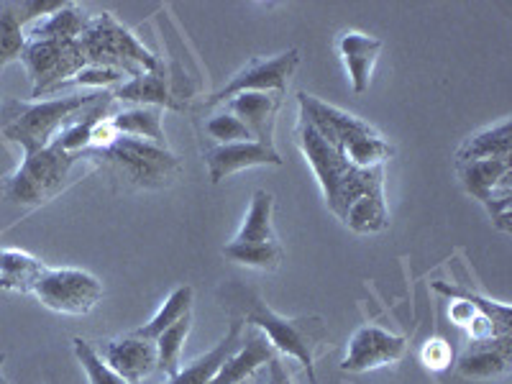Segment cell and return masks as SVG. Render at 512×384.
I'll return each instance as SVG.
<instances>
[{
	"instance_id": "cell-15",
	"label": "cell",
	"mask_w": 512,
	"mask_h": 384,
	"mask_svg": "<svg viewBox=\"0 0 512 384\" xmlns=\"http://www.w3.org/2000/svg\"><path fill=\"white\" fill-rule=\"evenodd\" d=\"M280 108V93H241L228 100V113H233V116L249 128V134L254 136V141L269 146H274V118H277Z\"/></svg>"
},
{
	"instance_id": "cell-29",
	"label": "cell",
	"mask_w": 512,
	"mask_h": 384,
	"mask_svg": "<svg viewBox=\"0 0 512 384\" xmlns=\"http://www.w3.org/2000/svg\"><path fill=\"white\" fill-rule=\"evenodd\" d=\"M72 344H75V356L82 364V369H85V374H88L90 384H128L126 379L118 377V374L100 359V354L95 351L93 344L82 341V338H75Z\"/></svg>"
},
{
	"instance_id": "cell-33",
	"label": "cell",
	"mask_w": 512,
	"mask_h": 384,
	"mask_svg": "<svg viewBox=\"0 0 512 384\" xmlns=\"http://www.w3.org/2000/svg\"><path fill=\"white\" fill-rule=\"evenodd\" d=\"M420 359H423V364L428 369L441 372V369H448V364L454 359V351H451V346H448L443 338H431V341L423 346V351H420Z\"/></svg>"
},
{
	"instance_id": "cell-24",
	"label": "cell",
	"mask_w": 512,
	"mask_h": 384,
	"mask_svg": "<svg viewBox=\"0 0 512 384\" xmlns=\"http://www.w3.org/2000/svg\"><path fill=\"white\" fill-rule=\"evenodd\" d=\"M272 213H274V195L267 190H256L251 195L249 213H246L244 223H241L239 233H236V244H274V228H272Z\"/></svg>"
},
{
	"instance_id": "cell-35",
	"label": "cell",
	"mask_w": 512,
	"mask_h": 384,
	"mask_svg": "<svg viewBox=\"0 0 512 384\" xmlns=\"http://www.w3.org/2000/svg\"><path fill=\"white\" fill-rule=\"evenodd\" d=\"M3 361H6V354H0V367H3Z\"/></svg>"
},
{
	"instance_id": "cell-28",
	"label": "cell",
	"mask_w": 512,
	"mask_h": 384,
	"mask_svg": "<svg viewBox=\"0 0 512 384\" xmlns=\"http://www.w3.org/2000/svg\"><path fill=\"white\" fill-rule=\"evenodd\" d=\"M26 49V34L13 3H0V70L21 59Z\"/></svg>"
},
{
	"instance_id": "cell-3",
	"label": "cell",
	"mask_w": 512,
	"mask_h": 384,
	"mask_svg": "<svg viewBox=\"0 0 512 384\" xmlns=\"http://www.w3.org/2000/svg\"><path fill=\"white\" fill-rule=\"evenodd\" d=\"M233 290H236L239 308L246 315V323L259 328L269 338V344L274 346V351H282V354L300 361L308 369L310 384H318L313 367L315 346H318L320 338L326 336L323 323L318 318H285V315H277L272 308H267V303H262L259 297L251 295L241 285H233Z\"/></svg>"
},
{
	"instance_id": "cell-30",
	"label": "cell",
	"mask_w": 512,
	"mask_h": 384,
	"mask_svg": "<svg viewBox=\"0 0 512 384\" xmlns=\"http://www.w3.org/2000/svg\"><path fill=\"white\" fill-rule=\"evenodd\" d=\"M205 131H208L210 139L218 141V144L254 141V136L249 134V128H246L244 123L239 121V118L233 116V113H228V111H223V113H218V116L210 118V121L205 123Z\"/></svg>"
},
{
	"instance_id": "cell-1",
	"label": "cell",
	"mask_w": 512,
	"mask_h": 384,
	"mask_svg": "<svg viewBox=\"0 0 512 384\" xmlns=\"http://www.w3.org/2000/svg\"><path fill=\"white\" fill-rule=\"evenodd\" d=\"M297 141L305 159L320 182L323 198L333 216L354 233L369 236L390 226V213L384 203V172L379 169H356L341 154L320 139L313 128L300 121Z\"/></svg>"
},
{
	"instance_id": "cell-2",
	"label": "cell",
	"mask_w": 512,
	"mask_h": 384,
	"mask_svg": "<svg viewBox=\"0 0 512 384\" xmlns=\"http://www.w3.org/2000/svg\"><path fill=\"white\" fill-rule=\"evenodd\" d=\"M103 95H70V98L41 100V103H21V100H6L0 105V131L8 141L18 144L26 154L47 149L59 136L70 118L88 108L90 103L100 100Z\"/></svg>"
},
{
	"instance_id": "cell-4",
	"label": "cell",
	"mask_w": 512,
	"mask_h": 384,
	"mask_svg": "<svg viewBox=\"0 0 512 384\" xmlns=\"http://www.w3.org/2000/svg\"><path fill=\"white\" fill-rule=\"evenodd\" d=\"M77 44L85 54V62L108 67L121 75L136 77L141 72L162 70L159 59L131 31L123 29L111 13L90 16L88 29L77 39Z\"/></svg>"
},
{
	"instance_id": "cell-11",
	"label": "cell",
	"mask_w": 512,
	"mask_h": 384,
	"mask_svg": "<svg viewBox=\"0 0 512 384\" xmlns=\"http://www.w3.org/2000/svg\"><path fill=\"white\" fill-rule=\"evenodd\" d=\"M408 349V341L395 333L384 331L379 326H361L354 336L349 338V349H346L344 372H369V369L387 367L402 359Z\"/></svg>"
},
{
	"instance_id": "cell-21",
	"label": "cell",
	"mask_w": 512,
	"mask_h": 384,
	"mask_svg": "<svg viewBox=\"0 0 512 384\" xmlns=\"http://www.w3.org/2000/svg\"><path fill=\"white\" fill-rule=\"evenodd\" d=\"M510 141L512 128L510 118L500 121L497 126H489L479 134L469 136L464 144L459 146L456 159L461 162H482V159H510Z\"/></svg>"
},
{
	"instance_id": "cell-14",
	"label": "cell",
	"mask_w": 512,
	"mask_h": 384,
	"mask_svg": "<svg viewBox=\"0 0 512 384\" xmlns=\"http://www.w3.org/2000/svg\"><path fill=\"white\" fill-rule=\"evenodd\" d=\"M277 356L274 346L269 344V338L264 336L259 328L249 326L241 346L223 361V367L218 374L210 379V384H241L246 379L254 377L262 367H267L269 361Z\"/></svg>"
},
{
	"instance_id": "cell-9",
	"label": "cell",
	"mask_w": 512,
	"mask_h": 384,
	"mask_svg": "<svg viewBox=\"0 0 512 384\" xmlns=\"http://www.w3.org/2000/svg\"><path fill=\"white\" fill-rule=\"evenodd\" d=\"M459 177L466 192L487 205L492 223L500 231H510V159H482V162H461Z\"/></svg>"
},
{
	"instance_id": "cell-25",
	"label": "cell",
	"mask_w": 512,
	"mask_h": 384,
	"mask_svg": "<svg viewBox=\"0 0 512 384\" xmlns=\"http://www.w3.org/2000/svg\"><path fill=\"white\" fill-rule=\"evenodd\" d=\"M190 308H192V287L190 285L177 287V290L164 300V305L157 310V315H154L149 323H144L141 328H136L134 336L146 338V341H157L167 328L175 326L177 320L190 315Z\"/></svg>"
},
{
	"instance_id": "cell-36",
	"label": "cell",
	"mask_w": 512,
	"mask_h": 384,
	"mask_svg": "<svg viewBox=\"0 0 512 384\" xmlns=\"http://www.w3.org/2000/svg\"><path fill=\"white\" fill-rule=\"evenodd\" d=\"M241 384H254V377H251V379H246V382H241Z\"/></svg>"
},
{
	"instance_id": "cell-8",
	"label": "cell",
	"mask_w": 512,
	"mask_h": 384,
	"mask_svg": "<svg viewBox=\"0 0 512 384\" xmlns=\"http://www.w3.org/2000/svg\"><path fill=\"white\" fill-rule=\"evenodd\" d=\"M72 162H75V154L62 152L57 144H49L41 152L26 154L24 164L18 167L16 177L8 185V195L16 203L29 205L49 200L62 187Z\"/></svg>"
},
{
	"instance_id": "cell-22",
	"label": "cell",
	"mask_w": 512,
	"mask_h": 384,
	"mask_svg": "<svg viewBox=\"0 0 512 384\" xmlns=\"http://www.w3.org/2000/svg\"><path fill=\"white\" fill-rule=\"evenodd\" d=\"M90 24V16L80 11L77 6L67 3L62 11L52 13L49 18H41L36 24L29 26L26 31V41H41V39H54V41H77Z\"/></svg>"
},
{
	"instance_id": "cell-17",
	"label": "cell",
	"mask_w": 512,
	"mask_h": 384,
	"mask_svg": "<svg viewBox=\"0 0 512 384\" xmlns=\"http://www.w3.org/2000/svg\"><path fill=\"white\" fill-rule=\"evenodd\" d=\"M507 369H510V336L477 341V346L459 359V374L464 379H497Z\"/></svg>"
},
{
	"instance_id": "cell-19",
	"label": "cell",
	"mask_w": 512,
	"mask_h": 384,
	"mask_svg": "<svg viewBox=\"0 0 512 384\" xmlns=\"http://www.w3.org/2000/svg\"><path fill=\"white\" fill-rule=\"evenodd\" d=\"M44 269L47 267L26 251L0 249V290L31 295Z\"/></svg>"
},
{
	"instance_id": "cell-10",
	"label": "cell",
	"mask_w": 512,
	"mask_h": 384,
	"mask_svg": "<svg viewBox=\"0 0 512 384\" xmlns=\"http://www.w3.org/2000/svg\"><path fill=\"white\" fill-rule=\"evenodd\" d=\"M297 64H300V49H290V52L280 54L272 59H254L249 67L231 77L228 85H223L213 98L208 100L210 105L228 103L231 98L241 93H280L285 95L287 85H290L292 75H295Z\"/></svg>"
},
{
	"instance_id": "cell-7",
	"label": "cell",
	"mask_w": 512,
	"mask_h": 384,
	"mask_svg": "<svg viewBox=\"0 0 512 384\" xmlns=\"http://www.w3.org/2000/svg\"><path fill=\"white\" fill-rule=\"evenodd\" d=\"M21 62L26 64L31 82H34V98L49 90H59L67 80L77 75L85 67V54H82L77 41H26V49L21 54Z\"/></svg>"
},
{
	"instance_id": "cell-12",
	"label": "cell",
	"mask_w": 512,
	"mask_h": 384,
	"mask_svg": "<svg viewBox=\"0 0 512 384\" xmlns=\"http://www.w3.org/2000/svg\"><path fill=\"white\" fill-rule=\"evenodd\" d=\"M205 167L213 185L226 180L233 172L251 167H282L280 152L259 141H236V144H218L205 152Z\"/></svg>"
},
{
	"instance_id": "cell-26",
	"label": "cell",
	"mask_w": 512,
	"mask_h": 384,
	"mask_svg": "<svg viewBox=\"0 0 512 384\" xmlns=\"http://www.w3.org/2000/svg\"><path fill=\"white\" fill-rule=\"evenodd\" d=\"M223 256L231 259V262L241 264V267L249 269H262V272H274V269L280 267L282 256V246L274 241V244H231L223 246Z\"/></svg>"
},
{
	"instance_id": "cell-20",
	"label": "cell",
	"mask_w": 512,
	"mask_h": 384,
	"mask_svg": "<svg viewBox=\"0 0 512 384\" xmlns=\"http://www.w3.org/2000/svg\"><path fill=\"white\" fill-rule=\"evenodd\" d=\"M113 98H121L126 100V103L152 105V108H162V111L164 108H180V105L175 103V95L169 90V82L162 70L141 72V75L131 77L128 82L118 85Z\"/></svg>"
},
{
	"instance_id": "cell-31",
	"label": "cell",
	"mask_w": 512,
	"mask_h": 384,
	"mask_svg": "<svg viewBox=\"0 0 512 384\" xmlns=\"http://www.w3.org/2000/svg\"><path fill=\"white\" fill-rule=\"evenodd\" d=\"M123 80L121 72L108 70V67H98V64H85L72 80H67L62 88L70 85H90V88H108V85H118Z\"/></svg>"
},
{
	"instance_id": "cell-6",
	"label": "cell",
	"mask_w": 512,
	"mask_h": 384,
	"mask_svg": "<svg viewBox=\"0 0 512 384\" xmlns=\"http://www.w3.org/2000/svg\"><path fill=\"white\" fill-rule=\"evenodd\" d=\"M31 295L62 315H88L103 297V282L85 269H44Z\"/></svg>"
},
{
	"instance_id": "cell-23",
	"label": "cell",
	"mask_w": 512,
	"mask_h": 384,
	"mask_svg": "<svg viewBox=\"0 0 512 384\" xmlns=\"http://www.w3.org/2000/svg\"><path fill=\"white\" fill-rule=\"evenodd\" d=\"M111 126L118 136H131V139L152 141L157 146H167L162 128V108L152 105H136L131 111H123L111 118Z\"/></svg>"
},
{
	"instance_id": "cell-27",
	"label": "cell",
	"mask_w": 512,
	"mask_h": 384,
	"mask_svg": "<svg viewBox=\"0 0 512 384\" xmlns=\"http://www.w3.org/2000/svg\"><path fill=\"white\" fill-rule=\"evenodd\" d=\"M190 328H192V315H185V318L177 320L175 326L167 328V331L154 341V344H157V369L167 374L169 379L180 372L182 344H185V338L190 336Z\"/></svg>"
},
{
	"instance_id": "cell-37",
	"label": "cell",
	"mask_w": 512,
	"mask_h": 384,
	"mask_svg": "<svg viewBox=\"0 0 512 384\" xmlns=\"http://www.w3.org/2000/svg\"><path fill=\"white\" fill-rule=\"evenodd\" d=\"M0 384H8V382H6V379H3V377H0Z\"/></svg>"
},
{
	"instance_id": "cell-34",
	"label": "cell",
	"mask_w": 512,
	"mask_h": 384,
	"mask_svg": "<svg viewBox=\"0 0 512 384\" xmlns=\"http://www.w3.org/2000/svg\"><path fill=\"white\" fill-rule=\"evenodd\" d=\"M267 384H292L290 374H287V369L282 367V361L274 356L272 361H269V374H267Z\"/></svg>"
},
{
	"instance_id": "cell-18",
	"label": "cell",
	"mask_w": 512,
	"mask_h": 384,
	"mask_svg": "<svg viewBox=\"0 0 512 384\" xmlns=\"http://www.w3.org/2000/svg\"><path fill=\"white\" fill-rule=\"evenodd\" d=\"M241 341H244V323H241V320H233L226 338H223L216 349H210L208 354L192 361L187 369H180L167 384H210V379L216 377L218 369L223 367V361H226L233 351L239 349Z\"/></svg>"
},
{
	"instance_id": "cell-32",
	"label": "cell",
	"mask_w": 512,
	"mask_h": 384,
	"mask_svg": "<svg viewBox=\"0 0 512 384\" xmlns=\"http://www.w3.org/2000/svg\"><path fill=\"white\" fill-rule=\"evenodd\" d=\"M13 6H16V13H18V18H21V26L24 24H31V21H41V18H49L52 16V13H57V11H62L64 6H67V3H57V0H44V3H41V0H24V3H13Z\"/></svg>"
},
{
	"instance_id": "cell-16",
	"label": "cell",
	"mask_w": 512,
	"mask_h": 384,
	"mask_svg": "<svg viewBox=\"0 0 512 384\" xmlns=\"http://www.w3.org/2000/svg\"><path fill=\"white\" fill-rule=\"evenodd\" d=\"M382 47V39L361 34V31H346V34H341V39H338V54L344 59L346 72H349L351 80V90H354L356 95L367 93L369 90L374 64H377Z\"/></svg>"
},
{
	"instance_id": "cell-5",
	"label": "cell",
	"mask_w": 512,
	"mask_h": 384,
	"mask_svg": "<svg viewBox=\"0 0 512 384\" xmlns=\"http://www.w3.org/2000/svg\"><path fill=\"white\" fill-rule=\"evenodd\" d=\"M103 157L116 167L126 185L144 187V190L167 187L182 169L180 159L169 154L167 146L131 139V136H118L108 149H103Z\"/></svg>"
},
{
	"instance_id": "cell-13",
	"label": "cell",
	"mask_w": 512,
	"mask_h": 384,
	"mask_svg": "<svg viewBox=\"0 0 512 384\" xmlns=\"http://www.w3.org/2000/svg\"><path fill=\"white\" fill-rule=\"evenodd\" d=\"M95 351L128 384H139L141 379H146L157 369V344L134 336V333L103 341Z\"/></svg>"
}]
</instances>
